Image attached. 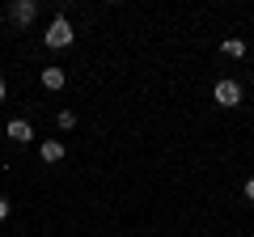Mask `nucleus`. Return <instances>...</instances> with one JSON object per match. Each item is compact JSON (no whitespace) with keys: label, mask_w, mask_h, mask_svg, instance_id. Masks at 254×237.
<instances>
[{"label":"nucleus","mask_w":254,"mask_h":237,"mask_svg":"<svg viewBox=\"0 0 254 237\" xmlns=\"http://www.w3.org/2000/svg\"><path fill=\"white\" fill-rule=\"evenodd\" d=\"M55 127H60V131H72L76 127V115H72V110H60V115H55Z\"/></svg>","instance_id":"8"},{"label":"nucleus","mask_w":254,"mask_h":237,"mask_svg":"<svg viewBox=\"0 0 254 237\" xmlns=\"http://www.w3.org/2000/svg\"><path fill=\"white\" fill-rule=\"evenodd\" d=\"M212 98L233 110V106H242V85H237L233 76H225V81H216V93H212Z\"/></svg>","instance_id":"2"},{"label":"nucleus","mask_w":254,"mask_h":237,"mask_svg":"<svg viewBox=\"0 0 254 237\" xmlns=\"http://www.w3.org/2000/svg\"><path fill=\"white\" fill-rule=\"evenodd\" d=\"M220 51H225L229 59H242V55H246V43H242V38H225V43H220Z\"/></svg>","instance_id":"7"},{"label":"nucleus","mask_w":254,"mask_h":237,"mask_svg":"<svg viewBox=\"0 0 254 237\" xmlns=\"http://www.w3.org/2000/svg\"><path fill=\"white\" fill-rule=\"evenodd\" d=\"M9 140H13V144H30V140H34L30 118H13V123H9Z\"/></svg>","instance_id":"4"},{"label":"nucleus","mask_w":254,"mask_h":237,"mask_svg":"<svg viewBox=\"0 0 254 237\" xmlns=\"http://www.w3.org/2000/svg\"><path fill=\"white\" fill-rule=\"evenodd\" d=\"M64 81H68L64 68H43V85H47V89H64Z\"/></svg>","instance_id":"6"},{"label":"nucleus","mask_w":254,"mask_h":237,"mask_svg":"<svg viewBox=\"0 0 254 237\" xmlns=\"http://www.w3.org/2000/svg\"><path fill=\"white\" fill-rule=\"evenodd\" d=\"M38 157H43L47 165L64 161V140H43V148H38Z\"/></svg>","instance_id":"5"},{"label":"nucleus","mask_w":254,"mask_h":237,"mask_svg":"<svg viewBox=\"0 0 254 237\" xmlns=\"http://www.w3.org/2000/svg\"><path fill=\"white\" fill-rule=\"evenodd\" d=\"M34 17H38L34 0H13V4H9V21H13V26H30Z\"/></svg>","instance_id":"3"},{"label":"nucleus","mask_w":254,"mask_h":237,"mask_svg":"<svg viewBox=\"0 0 254 237\" xmlns=\"http://www.w3.org/2000/svg\"><path fill=\"white\" fill-rule=\"evenodd\" d=\"M0 102H4V76H0Z\"/></svg>","instance_id":"11"},{"label":"nucleus","mask_w":254,"mask_h":237,"mask_svg":"<svg viewBox=\"0 0 254 237\" xmlns=\"http://www.w3.org/2000/svg\"><path fill=\"white\" fill-rule=\"evenodd\" d=\"M72 38H76V34H72V26H68V17H64V13H55V21L47 26V34H43V43L51 47V51H60V47H68Z\"/></svg>","instance_id":"1"},{"label":"nucleus","mask_w":254,"mask_h":237,"mask_svg":"<svg viewBox=\"0 0 254 237\" xmlns=\"http://www.w3.org/2000/svg\"><path fill=\"white\" fill-rule=\"evenodd\" d=\"M246 199L254 203V178H250V182H246Z\"/></svg>","instance_id":"10"},{"label":"nucleus","mask_w":254,"mask_h":237,"mask_svg":"<svg viewBox=\"0 0 254 237\" xmlns=\"http://www.w3.org/2000/svg\"><path fill=\"white\" fill-rule=\"evenodd\" d=\"M9 216V199H4V195H0V220Z\"/></svg>","instance_id":"9"}]
</instances>
